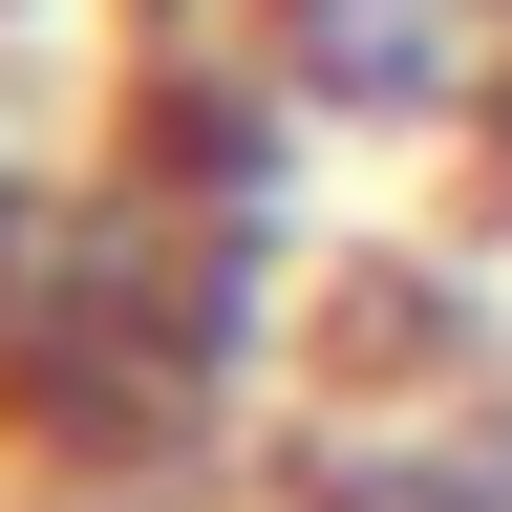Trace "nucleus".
Masks as SVG:
<instances>
[{
	"label": "nucleus",
	"instance_id": "obj_1",
	"mask_svg": "<svg viewBox=\"0 0 512 512\" xmlns=\"http://www.w3.org/2000/svg\"><path fill=\"white\" fill-rule=\"evenodd\" d=\"M235 64L320 150H448L512 107V0H235Z\"/></svg>",
	"mask_w": 512,
	"mask_h": 512
}]
</instances>
